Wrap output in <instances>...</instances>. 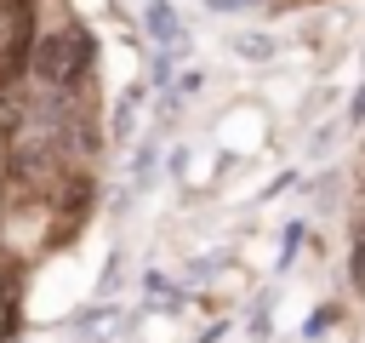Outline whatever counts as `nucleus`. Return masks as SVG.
Instances as JSON below:
<instances>
[{"label": "nucleus", "instance_id": "nucleus-1", "mask_svg": "<svg viewBox=\"0 0 365 343\" xmlns=\"http://www.w3.org/2000/svg\"><path fill=\"white\" fill-rule=\"evenodd\" d=\"M29 63H34V74L46 86H74L86 74V63H91V46H86V34H46Z\"/></svg>", "mask_w": 365, "mask_h": 343}, {"label": "nucleus", "instance_id": "nucleus-2", "mask_svg": "<svg viewBox=\"0 0 365 343\" xmlns=\"http://www.w3.org/2000/svg\"><path fill=\"white\" fill-rule=\"evenodd\" d=\"M34 57V29H29V0H0V80L17 74Z\"/></svg>", "mask_w": 365, "mask_h": 343}, {"label": "nucleus", "instance_id": "nucleus-3", "mask_svg": "<svg viewBox=\"0 0 365 343\" xmlns=\"http://www.w3.org/2000/svg\"><path fill=\"white\" fill-rule=\"evenodd\" d=\"M234 51L251 57V63H268V57H274V40H268V34H234Z\"/></svg>", "mask_w": 365, "mask_h": 343}, {"label": "nucleus", "instance_id": "nucleus-4", "mask_svg": "<svg viewBox=\"0 0 365 343\" xmlns=\"http://www.w3.org/2000/svg\"><path fill=\"white\" fill-rule=\"evenodd\" d=\"M11 320H17V286L6 280V292H0V337H11Z\"/></svg>", "mask_w": 365, "mask_h": 343}, {"label": "nucleus", "instance_id": "nucleus-5", "mask_svg": "<svg viewBox=\"0 0 365 343\" xmlns=\"http://www.w3.org/2000/svg\"><path fill=\"white\" fill-rule=\"evenodd\" d=\"M354 280H359V286H365V240H359V246H354Z\"/></svg>", "mask_w": 365, "mask_h": 343}, {"label": "nucleus", "instance_id": "nucleus-6", "mask_svg": "<svg viewBox=\"0 0 365 343\" xmlns=\"http://www.w3.org/2000/svg\"><path fill=\"white\" fill-rule=\"evenodd\" d=\"M354 114H359V120H365V86H359V97H354Z\"/></svg>", "mask_w": 365, "mask_h": 343}, {"label": "nucleus", "instance_id": "nucleus-7", "mask_svg": "<svg viewBox=\"0 0 365 343\" xmlns=\"http://www.w3.org/2000/svg\"><path fill=\"white\" fill-rule=\"evenodd\" d=\"M0 172H6V143H0Z\"/></svg>", "mask_w": 365, "mask_h": 343}]
</instances>
